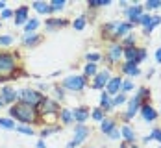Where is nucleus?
<instances>
[{"label": "nucleus", "mask_w": 161, "mask_h": 148, "mask_svg": "<svg viewBox=\"0 0 161 148\" xmlns=\"http://www.w3.org/2000/svg\"><path fill=\"white\" fill-rule=\"evenodd\" d=\"M43 98H45V95L41 91H37L35 87H22V89H19V100L20 102H26L30 106H35L37 107Z\"/></svg>", "instance_id": "obj_7"}, {"label": "nucleus", "mask_w": 161, "mask_h": 148, "mask_svg": "<svg viewBox=\"0 0 161 148\" xmlns=\"http://www.w3.org/2000/svg\"><path fill=\"white\" fill-rule=\"evenodd\" d=\"M9 19H13V9H11V8H6V9L0 11V20H2V22H4V20H9Z\"/></svg>", "instance_id": "obj_48"}, {"label": "nucleus", "mask_w": 161, "mask_h": 148, "mask_svg": "<svg viewBox=\"0 0 161 148\" xmlns=\"http://www.w3.org/2000/svg\"><path fill=\"white\" fill-rule=\"evenodd\" d=\"M135 83L133 80H128V78H124L122 80V87H120V93H124V95H130V93H135Z\"/></svg>", "instance_id": "obj_40"}, {"label": "nucleus", "mask_w": 161, "mask_h": 148, "mask_svg": "<svg viewBox=\"0 0 161 148\" xmlns=\"http://www.w3.org/2000/svg\"><path fill=\"white\" fill-rule=\"evenodd\" d=\"M87 22H89V20H87V15H85V13H80V15L70 22V26H72L74 32H83V30L87 28Z\"/></svg>", "instance_id": "obj_27"}, {"label": "nucleus", "mask_w": 161, "mask_h": 148, "mask_svg": "<svg viewBox=\"0 0 161 148\" xmlns=\"http://www.w3.org/2000/svg\"><path fill=\"white\" fill-rule=\"evenodd\" d=\"M59 85L63 87L67 93L80 95V93H83L89 87V78H85L83 74H69V76H65L63 80L59 82Z\"/></svg>", "instance_id": "obj_5"}, {"label": "nucleus", "mask_w": 161, "mask_h": 148, "mask_svg": "<svg viewBox=\"0 0 161 148\" xmlns=\"http://www.w3.org/2000/svg\"><path fill=\"white\" fill-rule=\"evenodd\" d=\"M87 148H95V146H87Z\"/></svg>", "instance_id": "obj_61"}, {"label": "nucleus", "mask_w": 161, "mask_h": 148, "mask_svg": "<svg viewBox=\"0 0 161 148\" xmlns=\"http://www.w3.org/2000/svg\"><path fill=\"white\" fill-rule=\"evenodd\" d=\"M124 13V20H128L131 26H139V19L145 13V8H143V2H130V6L122 11Z\"/></svg>", "instance_id": "obj_9"}, {"label": "nucleus", "mask_w": 161, "mask_h": 148, "mask_svg": "<svg viewBox=\"0 0 161 148\" xmlns=\"http://www.w3.org/2000/svg\"><path fill=\"white\" fill-rule=\"evenodd\" d=\"M143 8H145L146 13L158 11V9H161V0H145L143 2Z\"/></svg>", "instance_id": "obj_36"}, {"label": "nucleus", "mask_w": 161, "mask_h": 148, "mask_svg": "<svg viewBox=\"0 0 161 148\" xmlns=\"http://www.w3.org/2000/svg\"><path fill=\"white\" fill-rule=\"evenodd\" d=\"M131 145H128L126 141H119V148H130Z\"/></svg>", "instance_id": "obj_55"}, {"label": "nucleus", "mask_w": 161, "mask_h": 148, "mask_svg": "<svg viewBox=\"0 0 161 148\" xmlns=\"http://www.w3.org/2000/svg\"><path fill=\"white\" fill-rule=\"evenodd\" d=\"M48 4H50V8L54 9V13H59V11H63L67 8V0H50Z\"/></svg>", "instance_id": "obj_43"}, {"label": "nucleus", "mask_w": 161, "mask_h": 148, "mask_svg": "<svg viewBox=\"0 0 161 148\" xmlns=\"http://www.w3.org/2000/svg\"><path fill=\"white\" fill-rule=\"evenodd\" d=\"M154 74H156V67H150V69L146 70V76H145V78H148V80H150V78H152Z\"/></svg>", "instance_id": "obj_52"}, {"label": "nucleus", "mask_w": 161, "mask_h": 148, "mask_svg": "<svg viewBox=\"0 0 161 148\" xmlns=\"http://www.w3.org/2000/svg\"><path fill=\"white\" fill-rule=\"evenodd\" d=\"M80 148H87V146H80Z\"/></svg>", "instance_id": "obj_62"}, {"label": "nucleus", "mask_w": 161, "mask_h": 148, "mask_svg": "<svg viewBox=\"0 0 161 148\" xmlns=\"http://www.w3.org/2000/svg\"><path fill=\"white\" fill-rule=\"evenodd\" d=\"M98 107L106 113V115H109L113 111V106H111V96L106 93V91H100V102H98Z\"/></svg>", "instance_id": "obj_25"}, {"label": "nucleus", "mask_w": 161, "mask_h": 148, "mask_svg": "<svg viewBox=\"0 0 161 148\" xmlns=\"http://www.w3.org/2000/svg\"><path fill=\"white\" fill-rule=\"evenodd\" d=\"M4 107H8V104H6V102H4V98L0 96V109H4Z\"/></svg>", "instance_id": "obj_56"}, {"label": "nucleus", "mask_w": 161, "mask_h": 148, "mask_svg": "<svg viewBox=\"0 0 161 148\" xmlns=\"http://www.w3.org/2000/svg\"><path fill=\"white\" fill-rule=\"evenodd\" d=\"M61 107H63V106H61L59 102H56L52 96L45 95V98L41 100V104L37 106V111H39V117H41V122H43L45 118H48V117H54V118L58 120V115H59Z\"/></svg>", "instance_id": "obj_6"}, {"label": "nucleus", "mask_w": 161, "mask_h": 148, "mask_svg": "<svg viewBox=\"0 0 161 148\" xmlns=\"http://www.w3.org/2000/svg\"><path fill=\"white\" fill-rule=\"evenodd\" d=\"M113 0H87V8L89 9H100V8H108L111 6Z\"/></svg>", "instance_id": "obj_37"}, {"label": "nucleus", "mask_w": 161, "mask_h": 148, "mask_svg": "<svg viewBox=\"0 0 161 148\" xmlns=\"http://www.w3.org/2000/svg\"><path fill=\"white\" fill-rule=\"evenodd\" d=\"M126 102H128V95L119 93L117 96H113L111 98V106H113V109H117L119 106H126Z\"/></svg>", "instance_id": "obj_39"}, {"label": "nucleus", "mask_w": 161, "mask_h": 148, "mask_svg": "<svg viewBox=\"0 0 161 148\" xmlns=\"http://www.w3.org/2000/svg\"><path fill=\"white\" fill-rule=\"evenodd\" d=\"M158 111H159V117H161V107H159V109H158Z\"/></svg>", "instance_id": "obj_59"}, {"label": "nucleus", "mask_w": 161, "mask_h": 148, "mask_svg": "<svg viewBox=\"0 0 161 148\" xmlns=\"http://www.w3.org/2000/svg\"><path fill=\"white\" fill-rule=\"evenodd\" d=\"M146 58H148V48H146V47H141V45H139V50H137V58H135V61H133V63L141 67V63L145 61Z\"/></svg>", "instance_id": "obj_42"}, {"label": "nucleus", "mask_w": 161, "mask_h": 148, "mask_svg": "<svg viewBox=\"0 0 161 148\" xmlns=\"http://www.w3.org/2000/svg\"><path fill=\"white\" fill-rule=\"evenodd\" d=\"M19 78H28V72L20 63L19 50H0V83L17 82Z\"/></svg>", "instance_id": "obj_1"}, {"label": "nucleus", "mask_w": 161, "mask_h": 148, "mask_svg": "<svg viewBox=\"0 0 161 148\" xmlns=\"http://www.w3.org/2000/svg\"><path fill=\"white\" fill-rule=\"evenodd\" d=\"M154 58H156V65H161V47H158L156 54H154Z\"/></svg>", "instance_id": "obj_50"}, {"label": "nucleus", "mask_w": 161, "mask_h": 148, "mask_svg": "<svg viewBox=\"0 0 161 148\" xmlns=\"http://www.w3.org/2000/svg\"><path fill=\"white\" fill-rule=\"evenodd\" d=\"M159 24H161V15L154 13V17H152V24H150L148 28H143V35H145V37H150V33L154 32Z\"/></svg>", "instance_id": "obj_34"}, {"label": "nucleus", "mask_w": 161, "mask_h": 148, "mask_svg": "<svg viewBox=\"0 0 161 148\" xmlns=\"http://www.w3.org/2000/svg\"><path fill=\"white\" fill-rule=\"evenodd\" d=\"M91 133H93V130H91L87 124H74V126H72V139H70V141L80 148L81 145L91 137Z\"/></svg>", "instance_id": "obj_11"}, {"label": "nucleus", "mask_w": 161, "mask_h": 148, "mask_svg": "<svg viewBox=\"0 0 161 148\" xmlns=\"http://www.w3.org/2000/svg\"><path fill=\"white\" fill-rule=\"evenodd\" d=\"M15 43V37L9 33H0V50H9V47Z\"/></svg>", "instance_id": "obj_33"}, {"label": "nucleus", "mask_w": 161, "mask_h": 148, "mask_svg": "<svg viewBox=\"0 0 161 148\" xmlns=\"http://www.w3.org/2000/svg\"><path fill=\"white\" fill-rule=\"evenodd\" d=\"M30 19V6H19L13 9V20H15V26H24Z\"/></svg>", "instance_id": "obj_18"}, {"label": "nucleus", "mask_w": 161, "mask_h": 148, "mask_svg": "<svg viewBox=\"0 0 161 148\" xmlns=\"http://www.w3.org/2000/svg\"><path fill=\"white\" fill-rule=\"evenodd\" d=\"M6 8H8V4H6L4 0H0V11H2V9H6Z\"/></svg>", "instance_id": "obj_57"}, {"label": "nucleus", "mask_w": 161, "mask_h": 148, "mask_svg": "<svg viewBox=\"0 0 161 148\" xmlns=\"http://www.w3.org/2000/svg\"><path fill=\"white\" fill-rule=\"evenodd\" d=\"M119 72H120L122 78H128V80H135V78H139L143 74L141 67L135 65V63H128V61H122L119 65Z\"/></svg>", "instance_id": "obj_14"}, {"label": "nucleus", "mask_w": 161, "mask_h": 148, "mask_svg": "<svg viewBox=\"0 0 161 148\" xmlns=\"http://www.w3.org/2000/svg\"><path fill=\"white\" fill-rule=\"evenodd\" d=\"M139 115H141V118L145 120L146 124H154V122L159 118V111H158L156 106H152V102H146V104L141 106Z\"/></svg>", "instance_id": "obj_15"}, {"label": "nucleus", "mask_w": 161, "mask_h": 148, "mask_svg": "<svg viewBox=\"0 0 161 148\" xmlns=\"http://www.w3.org/2000/svg\"><path fill=\"white\" fill-rule=\"evenodd\" d=\"M32 9L37 11L39 15H47V17L54 15V9L50 8V4L48 2H43V0H35V2H32Z\"/></svg>", "instance_id": "obj_22"}, {"label": "nucleus", "mask_w": 161, "mask_h": 148, "mask_svg": "<svg viewBox=\"0 0 161 148\" xmlns=\"http://www.w3.org/2000/svg\"><path fill=\"white\" fill-rule=\"evenodd\" d=\"M119 6H120V8H122V11H124V9L130 6V2H128V0H120V2H119Z\"/></svg>", "instance_id": "obj_54"}, {"label": "nucleus", "mask_w": 161, "mask_h": 148, "mask_svg": "<svg viewBox=\"0 0 161 148\" xmlns=\"http://www.w3.org/2000/svg\"><path fill=\"white\" fill-rule=\"evenodd\" d=\"M35 148H48V145H47V141H43V139H37Z\"/></svg>", "instance_id": "obj_51"}, {"label": "nucleus", "mask_w": 161, "mask_h": 148, "mask_svg": "<svg viewBox=\"0 0 161 148\" xmlns=\"http://www.w3.org/2000/svg\"><path fill=\"white\" fill-rule=\"evenodd\" d=\"M67 26H70V20L69 19H65V17H47L45 19V30L48 33H56L59 32V30H63Z\"/></svg>", "instance_id": "obj_12"}, {"label": "nucleus", "mask_w": 161, "mask_h": 148, "mask_svg": "<svg viewBox=\"0 0 161 148\" xmlns=\"http://www.w3.org/2000/svg\"><path fill=\"white\" fill-rule=\"evenodd\" d=\"M137 50H139V45H137V47H124V52H122V61L133 63V61H135V58H137Z\"/></svg>", "instance_id": "obj_30"}, {"label": "nucleus", "mask_w": 161, "mask_h": 148, "mask_svg": "<svg viewBox=\"0 0 161 148\" xmlns=\"http://www.w3.org/2000/svg\"><path fill=\"white\" fill-rule=\"evenodd\" d=\"M70 111H72L74 124H87V122L91 120V107L85 106V104H80V106L70 107Z\"/></svg>", "instance_id": "obj_13"}, {"label": "nucleus", "mask_w": 161, "mask_h": 148, "mask_svg": "<svg viewBox=\"0 0 161 148\" xmlns=\"http://www.w3.org/2000/svg\"><path fill=\"white\" fill-rule=\"evenodd\" d=\"M45 41V35L39 32L35 33H22L20 35V47L22 48H37Z\"/></svg>", "instance_id": "obj_16"}, {"label": "nucleus", "mask_w": 161, "mask_h": 148, "mask_svg": "<svg viewBox=\"0 0 161 148\" xmlns=\"http://www.w3.org/2000/svg\"><path fill=\"white\" fill-rule=\"evenodd\" d=\"M141 141H143V145H148V143H152V141H154V139H152V135H150V133H148V135H145V137H143V139H141Z\"/></svg>", "instance_id": "obj_53"}, {"label": "nucleus", "mask_w": 161, "mask_h": 148, "mask_svg": "<svg viewBox=\"0 0 161 148\" xmlns=\"http://www.w3.org/2000/svg\"><path fill=\"white\" fill-rule=\"evenodd\" d=\"M146 102H152V91L146 87V85H139L133 93V96H128V102H126V111L120 113L117 120H120V124H130L133 120V117L139 113L141 106L146 104Z\"/></svg>", "instance_id": "obj_2"}, {"label": "nucleus", "mask_w": 161, "mask_h": 148, "mask_svg": "<svg viewBox=\"0 0 161 148\" xmlns=\"http://www.w3.org/2000/svg\"><path fill=\"white\" fill-rule=\"evenodd\" d=\"M98 128H100V132L104 133V135H108V133L111 132V130H115V128H119V122H117V118L115 117H106L100 124H98Z\"/></svg>", "instance_id": "obj_23"}, {"label": "nucleus", "mask_w": 161, "mask_h": 148, "mask_svg": "<svg viewBox=\"0 0 161 148\" xmlns=\"http://www.w3.org/2000/svg\"><path fill=\"white\" fill-rule=\"evenodd\" d=\"M109 141H122V135H120V128H115V130H111V132L106 135Z\"/></svg>", "instance_id": "obj_46"}, {"label": "nucleus", "mask_w": 161, "mask_h": 148, "mask_svg": "<svg viewBox=\"0 0 161 148\" xmlns=\"http://www.w3.org/2000/svg\"><path fill=\"white\" fill-rule=\"evenodd\" d=\"M133 32V26L130 24L128 20H120V24H119V30H117V41H120L122 37H126L128 33Z\"/></svg>", "instance_id": "obj_29"}, {"label": "nucleus", "mask_w": 161, "mask_h": 148, "mask_svg": "<svg viewBox=\"0 0 161 148\" xmlns=\"http://www.w3.org/2000/svg\"><path fill=\"white\" fill-rule=\"evenodd\" d=\"M122 52H124V47H122L119 41L106 43V50H104V63H106V67H108L109 70L119 69V65L122 63Z\"/></svg>", "instance_id": "obj_4"}, {"label": "nucleus", "mask_w": 161, "mask_h": 148, "mask_svg": "<svg viewBox=\"0 0 161 148\" xmlns=\"http://www.w3.org/2000/svg\"><path fill=\"white\" fill-rule=\"evenodd\" d=\"M150 135H152L154 141H158V143L161 145V128H154V130L150 132Z\"/></svg>", "instance_id": "obj_49"}, {"label": "nucleus", "mask_w": 161, "mask_h": 148, "mask_svg": "<svg viewBox=\"0 0 161 148\" xmlns=\"http://www.w3.org/2000/svg\"><path fill=\"white\" fill-rule=\"evenodd\" d=\"M0 28H2V20H0Z\"/></svg>", "instance_id": "obj_60"}, {"label": "nucleus", "mask_w": 161, "mask_h": 148, "mask_svg": "<svg viewBox=\"0 0 161 148\" xmlns=\"http://www.w3.org/2000/svg\"><path fill=\"white\" fill-rule=\"evenodd\" d=\"M119 24H120V19H113L108 20L100 26V39L104 43H113L117 41V30H119Z\"/></svg>", "instance_id": "obj_8"}, {"label": "nucleus", "mask_w": 161, "mask_h": 148, "mask_svg": "<svg viewBox=\"0 0 161 148\" xmlns=\"http://www.w3.org/2000/svg\"><path fill=\"white\" fill-rule=\"evenodd\" d=\"M0 128L2 130H15L17 128V122L11 118V117H0Z\"/></svg>", "instance_id": "obj_38"}, {"label": "nucleus", "mask_w": 161, "mask_h": 148, "mask_svg": "<svg viewBox=\"0 0 161 148\" xmlns=\"http://www.w3.org/2000/svg\"><path fill=\"white\" fill-rule=\"evenodd\" d=\"M58 122L61 124V126H74V118H72V111H70V107H61V111H59V115H58Z\"/></svg>", "instance_id": "obj_24"}, {"label": "nucleus", "mask_w": 161, "mask_h": 148, "mask_svg": "<svg viewBox=\"0 0 161 148\" xmlns=\"http://www.w3.org/2000/svg\"><path fill=\"white\" fill-rule=\"evenodd\" d=\"M15 132L22 133V135H35V128L33 126H26V124H17Z\"/></svg>", "instance_id": "obj_44"}, {"label": "nucleus", "mask_w": 161, "mask_h": 148, "mask_svg": "<svg viewBox=\"0 0 161 148\" xmlns=\"http://www.w3.org/2000/svg\"><path fill=\"white\" fill-rule=\"evenodd\" d=\"M106 117H108V115H106V113H104V111H102L98 106L91 109V120H95V122H98V124H100V122H102Z\"/></svg>", "instance_id": "obj_41"}, {"label": "nucleus", "mask_w": 161, "mask_h": 148, "mask_svg": "<svg viewBox=\"0 0 161 148\" xmlns=\"http://www.w3.org/2000/svg\"><path fill=\"white\" fill-rule=\"evenodd\" d=\"M120 135H122V141H126L128 145H137V133L131 128V124H120Z\"/></svg>", "instance_id": "obj_21"}, {"label": "nucleus", "mask_w": 161, "mask_h": 148, "mask_svg": "<svg viewBox=\"0 0 161 148\" xmlns=\"http://www.w3.org/2000/svg\"><path fill=\"white\" fill-rule=\"evenodd\" d=\"M39 28H41V20L35 19V17H30L28 22L22 26V33H35Z\"/></svg>", "instance_id": "obj_28"}, {"label": "nucleus", "mask_w": 161, "mask_h": 148, "mask_svg": "<svg viewBox=\"0 0 161 148\" xmlns=\"http://www.w3.org/2000/svg\"><path fill=\"white\" fill-rule=\"evenodd\" d=\"M152 17H154V13H143V15H141V19H139V26H141V28H148V26H150V24H152Z\"/></svg>", "instance_id": "obj_45"}, {"label": "nucleus", "mask_w": 161, "mask_h": 148, "mask_svg": "<svg viewBox=\"0 0 161 148\" xmlns=\"http://www.w3.org/2000/svg\"><path fill=\"white\" fill-rule=\"evenodd\" d=\"M111 76H113V72L108 67L100 69L97 74H95V78H91V89H95V91H104L106 85H108V82L111 80Z\"/></svg>", "instance_id": "obj_10"}, {"label": "nucleus", "mask_w": 161, "mask_h": 148, "mask_svg": "<svg viewBox=\"0 0 161 148\" xmlns=\"http://www.w3.org/2000/svg\"><path fill=\"white\" fill-rule=\"evenodd\" d=\"M98 70H100V69H98V65H95V63H83V72H81V74L91 80V78H95V74H97Z\"/></svg>", "instance_id": "obj_35"}, {"label": "nucleus", "mask_w": 161, "mask_h": 148, "mask_svg": "<svg viewBox=\"0 0 161 148\" xmlns=\"http://www.w3.org/2000/svg\"><path fill=\"white\" fill-rule=\"evenodd\" d=\"M83 58H85V63H95V65H98L100 61H104V54H102V52H98V50L87 52Z\"/></svg>", "instance_id": "obj_31"}, {"label": "nucleus", "mask_w": 161, "mask_h": 148, "mask_svg": "<svg viewBox=\"0 0 161 148\" xmlns=\"http://www.w3.org/2000/svg\"><path fill=\"white\" fill-rule=\"evenodd\" d=\"M35 89H37V91H41L43 95H47V93H50V89H52V83H48V82H39Z\"/></svg>", "instance_id": "obj_47"}, {"label": "nucleus", "mask_w": 161, "mask_h": 148, "mask_svg": "<svg viewBox=\"0 0 161 148\" xmlns=\"http://www.w3.org/2000/svg\"><path fill=\"white\" fill-rule=\"evenodd\" d=\"M130 148H141V146H139V145H131Z\"/></svg>", "instance_id": "obj_58"}, {"label": "nucleus", "mask_w": 161, "mask_h": 148, "mask_svg": "<svg viewBox=\"0 0 161 148\" xmlns=\"http://www.w3.org/2000/svg\"><path fill=\"white\" fill-rule=\"evenodd\" d=\"M8 117H11L17 124H26V126H39V124H43L37 107L26 104V102H20V100L8 107Z\"/></svg>", "instance_id": "obj_3"}, {"label": "nucleus", "mask_w": 161, "mask_h": 148, "mask_svg": "<svg viewBox=\"0 0 161 148\" xmlns=\"http://www.w3.org/2000/svg\"><path fill=\"white\" fill-rule=\"evenodd\" d=\"M137 41H139V35L135 32H131V33H128L126 37H122L119 43H120L122 47H137Z\"/></svg>", "instance_id": "obj_32"}, {"label": "nucleus", "mask_w": 161, "mask_h": 148, "mask_svg": "<svg viewBox=\"0 0 161 148\" xmlns=\"http://www.w3.org/2000/svg\"><path fill=\"white\" fill-rule=\"evenodd\" d=\"M0 96L4 98V102L9 106H13L15 102H19V89H15L11 83H6V85H0Z\"/></svg>", "instance_id": "obj_17"}, {"label": "nucleus", "mask_w": 161, "mask_h": 148, "mask_svg": "<svg viewBox=\"0 0 161 148\" xmlns=\"http://www.w3.org/2000/svg\"><path fill=\"white\" fill-rule=\"evenodd\" d=\"M48 96H52V98L56 100V102H59V104H63L65 98H67V91H65L59 83H54V85H52V89H50Z\"/></svg>", "instance_id": "obj_26"}, {"label": "nucleus", "mask_w": 161, "mask_h": 148, "mask_svg": "<svg viewBox=\"0 0 161 148\" xmlns=\"http://www.w3.org/2000/svg\"><path fill=\"white\" fill-rule=\"evenodd\" d=\"M61 130H63V126H61L59 122H47V124L37 132V135H39V139L47 141L50 135H56V133H59Z\"/></svg>", "instance_id": "obj_19"}, {"label": "nucleus", "mask_w": 161, "mask_h": 148, "mask_svg": "<svg viewBox=\"0 0 161 148\" xmlns=\"http://www.w3.org/2000/svg\"><path fill=\"white\" fill-rule=\"evenodd\" d=\"M122 80H124V78H122L120 74H113L111 80L108 82V85H106V89H104V91H106V93H108V95H109L111 98H113V96H117V95L120 93V87H122Z\"/></svg>", "instance_id": "obj_20"}]
</instances>
